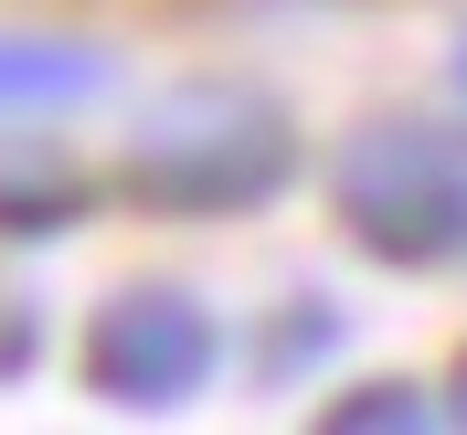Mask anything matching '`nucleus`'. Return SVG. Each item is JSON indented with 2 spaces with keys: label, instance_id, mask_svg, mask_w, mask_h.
Listing matches in <instances>:
<instances>
[{
  "label": "nucleus",
  "instance_id": "obj_1",
  "mask_svg": "<svg viewBox=\"0 0 467 435\" xmlns=\"http://www.w3.org/2000/svg\"><path fill=\"white\" fill-rule=\"evenodd\" d=\"M287 181H297V117L265 86H244V75H192V86H171L139 117L128 160H117V192L139 212H171V223L265 212Z\"/></svg>",
  "mask_w": 467,
  "mask_h": 435
},
{
  "label": "nucleus",
  "instance_id": "obj_2",
  "mask_svg": "<svg viewBox=\"0 0 467 435\" xmlns=\"http://www.w3.org/2000/svg\"><path fill=\"white\" fill-rule=\"evenodd\" d=\"M329 202L372 265H446L467 255V149L425 117H372L340 139Z\"/></svg>",
  "mask_w": 467,
  "mask_h": 435
},
{
  "label": "nucleus",
  "instance_id": "obj_3",
  "mask_svg": "<svg viewBox=\"0 0 467 435\" xmlns=\"http://www.w3.org/2000/svg\"><path fill=\"white\" fill-rule=\"evenodd\" d=\"M213 372H223V329H213V308L192 287H171V276L117 287L86 319V393L117 404V414H171V404H192Z\"/></svg>",
  "mask_w": 467,
  "mask_h": 435
},
{
  "label": "nucleus",
  "instance_id": "obj_4",
  "mask_svg": "<svg viewBox=\"0 0 467 435\" xmlns=\"http://www.w3.org/2000/svg\"><path fill=\"white\" fill-rule=\"evenodd\" d=\"M117 86V64L75 32H0V128H32V117H75Z\"/></svg>",
  "mask_w": 467,
  "mask_h": 435
},
{
  "label": "nucleus",
  "instance_id": "obj_5",
  "mask_svg": "<svg viewBox=\"0 0 467 435\" xmlns=\"http://www.w3.org/2000/svg\"><path fill=\"white\" fill-rule=\"evenodd\" d=\"M86 202H96V181L64 149H32V139L0 149V233H64V223H86Z\"/></svg>",
  "mask_w": 467,
  "mask_h": 435
},
{
  "label": "nucleus",
  "instance_id": "obj_6",
  "mask_svg": "<svg viewBox=\"0 0 467 435\" xmlns=\"http://www.w3.org/2000/svg\"><path fill=\"white\" fill-rule=\"evenodd\" d=\"M425 393H414V382H361V393H340V404L319 414V425H425Z\"/></svg>",
  "mask_w": 467,
  "mask_h": 435
},
{
  "label": "nucleus",
  "instance_id": "obj_7",
  "mask_svg": "<svg viewBox=\"0 0 467 435\" xmlns=\"http://www.w3.org/2000/svg\"><path fill=\"white\" fill-rule=\"evenodd\" d=\"M446 414L467 425V350H457V372H446Z\"/></svg>",
  "mask_w": 467,
  "mask_h": 435
},
{
  "label": "nucleus",
  "instance_id": "obj_8",
  "mask_svg": "<svg viewBox=\"0 0 467 435\" xmlns=\"http://www.w3.org/2000/svg\"><path fill=\"white\" fill-rule=\"evenodd\" d=\"M457 96H467V32H457Z\"/></svg>",
  "mask_w": 467,
  "mask_h": 435
}]
</instances>
